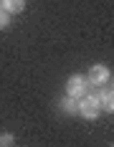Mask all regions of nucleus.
<instances>
[{"instance_id": "1", "label": "nucleus", "mask_w": 114, "mask_h": 147, "mask_svg": "<svg viewBox=\"0 0 114 147\" xmlns=\"http://www.w3.org/2000/svg\"><path fill=\"white\" fill-rule=\"evenodd\" d=\"M79 117L89 119V122H94V119L101 114V107H99V96L96 94H84L81 99H79V112H76Z\"/></svg>"}, {"instance_id": "2", "label": "nucleus", "mask_w": 114, "mask_h": 147, "mask_svg": "<svg viewBox=\"0 0 114 147\" xmlns=\"http://www.w3.org/2000/svg\"><path fill=\"white\" fill-rule=\"evenodd\" d=\"M66 94L74 99H81L84 94H89V81H86L84 74H74L71 79L66 81Z\"/></svg>"}, {"instance_id": "3", "label": "nucleus", "mask_w": 114, "mask_h": 147, "mask_svg": "<svg viewBox=\"0 0 114 147\" xmlns=\"http://www.w3.org/2000/svg\"><path fill=\"white\" fill-rule=\"evenodd\" d=\"M86 81H89V86H104V84L112 81V71H109L104 63H94V66L89 69Z\"/></svg>"}, {"instance_id": "4", "label": "nucleus", "mask_w": 114, "mask_h": 147, "mask_svg": "<svg viewBox=\"0 0 114 147\" xmlns=\"http://www.w3.org/2000/svg\"><path fill=\"white\" fill-rule=\"evenodd\" d=\"M96 96H99V107H101V112L112 114V112H114V91H112V84H109V89L101 86L99 91H96Z\"/></svg>"}, {"instance_id": "5", "label": "nucleus", "mask_w": 114, "mask_h": 147, "mask_svg": "<svg viewBox=\"0 0 114 147\" xmlns=\"http://www.w3.org/2000/svg\"><path fill=\"white\" fill-rule=\"evenodd\" d=\"M56 104H58V112H61V114H76V112H79V99H74L69 94H63Z\"/></svg>"}, {"instance_id": "6", "label": "nucleus", "mask_w": 114, "mask_h": 147, "mask_svg": "<svg viewBox=\"0 0 114 147\" xmlns=\"http://www.w3.org/2000/svg\"><path fill=\"white\" fill-rule=\"evenodd\" d=\"M0 8L5 10V13H23L26 10V0H0Z\"/></svg>"}, {"instance_id": "7", "label": "nucleus", "mask_w": 114, "mask_h": 147, "mask_svg": "<svg viewBox=\"0 0 114 147\" xmlns=\"http://www.w3.org/2000/svg\"><path fill=\"white\" fill-rule=\"evenodd\" d=\"M13 142H15V137L10 132H3V134H0V147H13Z\"/></svg>"}, {"instance_id": "8", "label": "nucleus", "mask_w": 114, "mask_h": 147, "mask_svg": "<svg viewBox=\"0 0 114 147\" xmlns=\"http://www.w3.org/2000/svg\"><path fill=\"white\" fill-rule=\"evenodd\" d=\"M8 26H10V13H5V10L0 8V30L8 28Z\"/></svg>"}]
</instances>
